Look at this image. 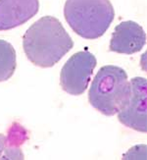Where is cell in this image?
<instances>
[{
  "instance_id": "obj_9",
  "label": "cell",
  "mask_w": 147,
  "mask_h": 160,
  "mask_svg": "<svg viewBox=\"0 0 147 160\" xmlns=\"http://www.w3.org/2000/svg\"><path fill=\"white\" fill-rule=\"evenodd\" d=\"M124 159H146V145H136L130 148L127 153L123 156Z\"/></svg>"
},
{
  "instance_id": "obj_5",
  "label": "cell",
  "mask_w": 147,
  "mask_h": 160,
  "mask_svg": "<svg viewBox=\"0 0 147 160\" xmlns=\"http://www.w3.org/2000/svg\"><path fill=\"white\" fill-rule=\"evenodd\" d=\"M130 93L123 108L117 113L118 119L125 127L135 131L147 132V83L141 77L130 81Z\"/></svg>"
},
{
  "instance_id": "obj_7",
  "label": "cell",
  "mask_w": 147,
  "mask_h": 160,
  "mask_svg": "<svg viewBox=\"0 0 147 160\" xmlns=\"http://www.w3.org/2000/svg\"><path fill=\"white\" fill-rule=\"evenodd\" d=\"M38 0H0V31L22 26L37 14Z\"/></svg>"
},
{
  "instance_id": "obj_6",
  "label": "cell",
  "mask_w": 147,
  "mask_h": 160,
  "mask_svg": "<svg viewBox=\"0 0 147 160\" xmlns=\"http://www.w3.org/2000/svg\"><path fill=\"white\" fill-rule=\"evenodd\" d=\"M146 42L142 27L134 21L119 24L112 34L109 50L121 54H134L140 51Z\"/></svg>"
},
{
  "instance_id": "obj_4",
  "label": "cell",
  "mask_w": 147,
  "mask_h": 160,
  "mask_svg": "<svg viewBox=\"0 0 147 160\" xmlns=\"http://www.w3.org/2000/svg\"><path fill=\"white\" fill-rule=\"evenodd\" d=\"M96 64L95 56L87 50L75 53L62 68L60 83L63 90L71 95L82 94L88 87Z\"/></svg>"
},
{
  "instance_id": "obj_1",
  "label": "cell",
  "mask_w": 147,
  "mask_h": 160,
  "mask_svg": "<svg viewBox=\"0 0 147 160\" xmlns=\"http://www.w3.org/2000/svg\"><path fill=\"white\" fill-rule=\"evenodd\" d=\"M74 42L60 21L45 16L33 23L24 34V51L33 65L50 68L72 49Z\"/></svg>"
},
{
  "instance_id": "obj_3",
  "label": "cell",
  "mask_w": 147,
  "mask_h": 160,
  "mask_svg": "<svg viewBox=\"0 0 147 160\" xmlns=\"http://www.w3.org/2000/svg\"><path fill=\"white\" fill-rule=\"evenodd\" d=\"M130 93V82L123 68L103 66L91 82L88 100L91 106L106 116H113L127 102Z\"/></svg>"
},
{
  "instance_id": "obj_10",
  "label": "cell",
  "mask_w": 147,
  "mask_h": 160,
  "mask_svg": "<svg viewBox=\"0 0 147 160\" xmlns=\"http://www.w3.org/2000/svg\"><path fill=\"white\" fill-rule=\"evenodd\" d=\"M7 147V136L0 134V159H2V156L6 150Z\"/></svg>"
},
{
  "instance_id": "obj_8",
  "label": "cell",
  "mask_w": 147,
  "mask_h": 160,
  "mask_svg": "<svg viewBox=\"0 0 147 160\" xmlns=\"http://www.w3.org/2000/svg\"><path fill=\"white\" fill-rule=\"evenodd\" d=\"M16 51L8 41L0 39V82L9 80L16 70Z\"/></svg>"
},
{
  "instance_id": "obj_2",
  "label": "cell",
  "mask_w": 147,
  "mask_h": 160,
  "mask_svg": "<svg viewBox=\"0 0 147 160\" xmlns=\"http://www.w3.org/2000/svg\"><path fill=\"white\" fill-rule=\"evenodd\" d=\"M64 16L76 34L86 39H96L109 29L115 11L110 0H67Z\"/></svg>"
}]
</instances>
